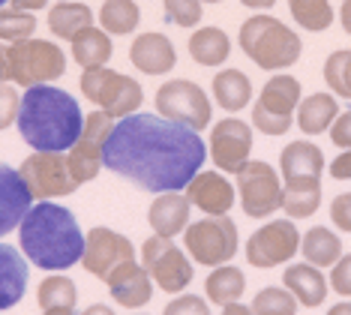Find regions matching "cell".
I'll use <instances>...</instances> for the list:
<instances>
[{
	"label": "cell",
	"mask_w": 351,
	"mask_h": 315,
	"mask_svg": "<svg viewBox=\"0 0 351 315\" xmlns=\"http://www.w3.org/2000/svg\"><path fill=\"white\" fill-rule=\"evenodd\" d=\"M6 69H10V82L19 87H36L51 84L66 72V54L60 45L49 39H21L6 48Z\"/></svg>",
	"instance_id": "5b68a950"
},
{
	"label": "cell",
	"mask_w": 351,
	"mask_h": 315,
	"mask_svg": "<svg viewBox=\"0 0 351 315\" xmlns=\"http://www.w3.org/2000/svg\"><path fill=\"white\" fill-rule=\"evenodd\" d=\"M135 261V246L130 237H123L121 231L108 229V225H97L84 234V255L82 268L106 282L111 270H117L121 264Z\"/></svg>",
	"instance_id": "9a60e30c"
},
{
	"label": "cell",
	"mask_w": 351,
	"mask_h": 315,
	"mask_svg": "<svg viewBox=\"0 0 351 315\" xmlns=\"http://www.w3.org/2000/svg\"><path fill=\"white\" fill-rule=\"evenodd\" d=\"M93 24V10L78 0H60L49 10V30L58 39H73Z\"/></svg>",
	"instance_id": "f546056e"
},
{
	"label": "cell",
	"mask_w": 351,
	"mask_h": 315,
	"mask_svg": "<svg viewBox=\"0 0 351 315\" xmlns=\"http://www.w3.org/2000/svg\"><path fill=\"white\" fill-rule=\"evenodd\" d=\"M162 315H210V310H207V301L198 294H180L174 297V301L165 306Z\"/></svg>",
	"instance_id": "60d3db41"
},
{
	"label": "cell",
	"mask_w": 351,
	"mask_h": 315,
	"mask_svg": "<svg viewBox=\"0 0 351 315\" xmlns=\"http://www.w3.org/2000/svg\"><path fill=\"white\" fill-rule=\"evenodd\" d=\"M213 100L219 108H226L228 115L241 111L252 100V82L250 75L241 69H222L213 75Z\"/></svg>",
	"instance_id": "f1b7e54d"
},
{
	"label": "cell",
	"mask_w": 351,
	"mask_h": 315,
	"mask_svg": "<svg viewBox=\"0 0 351 315\" xmlns=\"http://www.w3.org/2000/svg\"><path fill=\"white\" fill-rule=\"evenodd\" d=\"M300 82L289 72H279L261 87L252 105V126L265 135H285L294 124V108L300 105Z\"/></svg>",
	"instance_id": "ba28073f"
},
{
	"label": "cell",
	"mask_w": 351,
	"mask_h": 315,
	"mask_svg": "<svg viewBox=\"0 0 351 315\" xmlns=\"http://www.w3.org/2000/svg\"><path fill=\"white\" fill-rule=\"evenodd\" d=\"M243 292H246V277L234 264H219V268H213V273L204 282L207 301L217 306H228V303L241 301Z\"/></svg>",
	"instance_id": "1f68e13d"
},
{
	"label": "cell",
	"mask_w": 351,
	"mask_h": 315,
	"mask_svg": "<svg viewBox=\"0 0 351 315\" xmlns=\"http://www.w3.org/2000/svg\"><path fill=\"white\" fill-rule=\"evenodd\" d=\"M330 220L339 231L351 234V192H342L330 201Z\"/></svg>",
	"instance_id": "7bdbcfd3"
},
{
	"label": "cell",
	"mask_w": 351,
	"mask_h": 315,
	"mask_svg": "<svg viewBox=\"0 0 351 315\" xmlns=\"http://www.w3.org/2000/svg\"><path fill=\"white\" fill-rule=\"evenodd\" d=\"M183 246L195 264H204V268L228 264L237 255V225L228 213L204 216V220L186 225Z\"/></svg>",
	"instance_id": "52a82bcc"
},
{
	"label": "cell",
	"mask_w": 351,
	"mask_h": 315,
	"mask_svg": "<svg viewBox=\"0 0 351 315\" xmlns=\"http://www.w3.org/2000/svg\"><path fill=\"white\" fill-rule=\"evenodd\" d=\"M327 172H330L333 180H351V150H342Z\"/></svg>",
	"instance_id": "f6af8a7d"
},
{
	"label": "cell",
	"mask_w": 351,
	"mask_h": 315,
	"mask_svg": "<svg viewBox=\"0 0 351 315\" xmlns=\"http://www.w3.org/2000/svg\"><path fill=\"white\" fill-rule=\"evenodd\" d=\"M130 60L132 67L145 75H165L178 63V48L165 34L159 30H147V34L135 36L130 45Z\"/></svg>",
	"instance_id": "ac0fdd59"
},
{
	"label": "cell",
	"mask_w": 351,
	"mask_h": 315,
	"mask_svg": "<svg viewBox=\"0 0 351 315\" xmlns=\"http://www.w3.org/2000/svg\"><path fill=\"white\" fill-rule=\"evenodd\" d=\"M237 43H241L246 58L265 72H279V69L294 67L303 51L300 36L294 34L289 24L274 19V15H252V19H246L241 24Z\"/></svg>",
	"instance_id": "277c9868"
},
{
	"label": "cell",
	"mask_w": 351,
	"mask_h": 315,
	"mask_svg": "<svg viewBox=\"0 0 351 315\" xmlns=\"http://www.w3.org/2000/svg\"><path fill=\"white\" fill-rule=\"evenodd\" d=\"M298 253H300V231L294 220H274L261 225L258 231H252V237L246 240V261L258 270L291 261Z\"/></svg>",
	"instance_id": "4fadbf2b"
},
{
	"label": "cell",
	"mask_w": 351,
	"mask_h": 315,
	"mask_svg": "<svg viewBox=\"0 0 351 315\" xmlns=\"http://www.w3.org/2000/svg\"><path fill=\"white\" fill-rule=\"evenodd\" d=\"M231 54V39L222 27H198L189 36V58L198 67H222Z\"/></svg>",
	"instance_id": "83f0119b"
},
{
	"label": "cell",
	"mask_w": 351,
	"mask_h": 315,
	"mask_svg": "<svg viewBox=\"0 0 351 315\" xmlns=\"http://www.w3.org/2000/svg\"><path fill=\"white\" fill-rule=\"evenodd\" d=\"M300 253L315 268H333L342 258V240L324 225H315L300 237Z\"/></svg>",
	"instance_id": "4dcf8cb0"
},
{
	"label": "cell",
	"mask_w": 351,
	"mask_h": 315,
	"mask_svg": "<svg viewBox=\"0 0 351 315\" xmlns=\"http://www.w3.org/2000/svg\"><path fill=\"white\" fill-rule=\"evenodd\" d=\"M207 148L195 129L162 115H135L114 120L102 165L132 180L145 192H178L202 172Z\"/></svg>",
	"instance_id": "6da1fadb"
},
{
	"label": "cell",
	"mask_w": 351,
	"mask_h": 315,
	"mask_svg": "<svg viewBox=\"0 0 351 315\" xmlns=\"http://www.w3.org/2000/svg\"><path fill=\"white\" fill-rule=\"evenodd\" d=\"M19 108H21V96L12 84H0V132L10 129L19 120Z\"/></svg>",
	"instance_id": "ab89813d"
},
{
	"label": "cell",
	"mask_w": 351,
	"mask_h": 315,
	"mask_svg": "<svg viewBox=\"0 0 351 315\" xmlns=\"http://www.w3.org/2000/svg\"><path fill=\"white\" fill-rule=\"evenodd\" d=\"M106 285H108V294L121 306H126V310H141L154 297V279L145 270V264H135V261H126L117 270H111Z\"/></svg>",
	"instance_id": "d6986e66"
},
{
	"label": "cell",
	"mask_w": 351,
	"mask_h": 315,
	"mask_svg": "<svg viewBox=\"0 0 351 315\" xmlns=\"http://www.w3.org/2000/svg\"><path fill=\"white\" fill-rule=\"evenodd\" d=\"M36 30V19L34 12L25 10H0V43H21L30 39Z\"/></svg>",
	"instance_id": "74e56055"
},
{
	"label": "cell",
	"mask_w": 351,
	"mask_h": 315,
	"mask_svg": "<svg viewBox=\"0 0 351 315\" xmlns=\"http://www.w3.org/2000/svg\"><path fill=\"white\" fill-rule=\"evenodd\" d=\"M141 261H145V270L150 273L154 285L162 288L165 294L186 292L189 282H193V273H195L186 253H183L171 237H159V234L145 240V246H141Z\"/></svg>",
	"instance_id": "30bf717a"
},
{
	"label": "cell",
	"mask_w": 351,
	"mask_h": 315,
	"mask_svg": "<svg viewBox=\"0 0 351 315\" xmlns=\"http://www.w3.org/2000/svg\"><path fill=\"white\" fill-rule=\"evenodd\" d=\"M30 207H34V196H30L25 177L19 174V168L0 163V237L19 229Z\"/></svg>",
	"instance_id": "ffe728a7"
},
{
	"label": "cell",
	"mask_w": 351,
	"mask_h": 315,
	"mask_svg": "<svg viewBox=\"0 0 351 315\" xmlns=\"http://www.w3.org/2000/svg\"><path fill=\"white\" fill-rule=\"evenodd\" d=\"M165 19L178 27H195L204 15V3L202 0H162Z\"/></svg>",
	"instance_id": "f35d334b"
},
{
	"label": "cell",
	"mask_w": 351,
	"mask_h": 315,
	"mask_svg": "<svg viewBox=\"0 0 351 315\" xmlns=\"http://www.w3.org/2000/svg\"><path fill=\"white\" fill-rule=\"evenodd\" d=\"M330 288L342 297H351V255H342L337 264H333L330 270Z\"/></svg>",
	"instance_id": "b9f144b4"
},
{
	"label": "cell",
	"mask_w": 351,
	"mask_h": 315,
	"mask_svg": "<svg viewBox=\"0 0 351 315\" xmlns=\"http://www.w3.org/2000/svg\"><path fill=\"white\" fill-rule=\"evenodd\" d=\"M237 192H241V207L252 220L274 216L282 207V180L276 168H270L261 159H250L237 172Z\"/></svg>",
	"instance_id": "7c38bea8"
},
{
	"label": "cell",
	"mask_w": 351,
	"mask_h": 315,
	"mask_svg": "<svg viewBox=\"0 0 351 315\" xmlns=\"http://www.w3.org/2000/svg\"><path fill=\"white\" fill-rule=\"evenodd\" d=\"M114 129V117H108L106 111H90L84 117V126H82V135L78 141L69 148V168H73L75 180L78 183H87V180H97L99 168H102V153H106V141Z\"/></svg>",
	"instance_id": "5bb4252c"
},
{
	"label": "cell",
	"mask_w": 351,
	"mask_h": 315,
	"mask_svg": "<svg viewBox=\"0 0 351 315\" xmlns=\"http://www.w3.org/2000/svg\"><path fill=\"white\" fill-rule=\"evenodd\" d=\"M19 244L30 264L43 270H66L82 261L84 234L73 210L54 201H39L19 225Z\"/></svg>",
	"instance_id": "7a4b0ae2"
},
{
	"label": "cell",
	"mask_w": 351,
	"mask_h": 315,
	"mask_svg": "<svg viewBox=\"0 0 351 315\" xmlns=\"http://www.w3.org/2000/svg\"><path fill=\"white\" fill-rule=\"evenodd\" d=\"M78 87H82V93L87 100L97 102L114 120L135 115L141 108V100H145V91H141V84L132 75H123V72H114L108 67L84 69Z\"/></svg>",
	"instance_id": "8992f818"
},
{
	"label": "cell",
	"mask_w": 351,
	"mask_h": 315,
	"mask_svg": "<svg viewBox=\"0 0 351 315\" xmlns=\"http://www.w3.org/2000/svg\"><path fill=\"white\" fill-rule=\"evenodd\" d=\"M43 315H75V310H43Z\"/></svg>",
	"instance_id": "db71d44e"
},
{
	"label": "cell",
	"mask_w": 351,
	"mask_h": 315,
	"mask_svg": "<svg viewBox=\"0 0 351 315\" xmlns=\"http://www.w3.org/2000/svg\"><path fill=\"white\" fill-rule=\"evenodd\" d=\"M3 3H10V0H0V10H3Z\"/></svg>",
	"instance_id": "9f6ffc18"
},
{
	"label": "cell",
	"mask_w": 351,
	"mask_h": 315,
	"mask_svg": "<svg viewBox=\"0 0 351 315\" xmlns=\"http://www.w3.org/2000/svg\"><path fill=\"white\" fill-rule=\"evenodd\" d=\"M189 198L183 192H159L147 210V222L159 237H178L189 225Z\"/></svg>",
	"instance_id": "44dd1931"
},
{
	"label": "cell",
	"mask_w": 351,
	"mask_h": 315,
	"mask_svg": "<svg viewBox=\"0 0 351 315\" xmlns=\"http://www.w3.org/2000/svg\"><path fill=\"white\" fill-rule=\"evenodd\" d=\"M339 117V102L333 93H313L298 105V126L306 135H322Z\"/></svg>",
	"instance_id": "4316f807"
},
{
	"label": "cell",
	"mask_w": 351,
	"mask_h": 315,
	"mask_svg": "<svg viewBox=\"0 0 351 315\" xmlns=\"http://www.w3.org/2000/svg\"><path fill=\"white\" fill-rule=\"evenodd\" d=\"M36 301L43 310H75L78 303V288L66 277H45L36 288Z\"/></svg>",
	"instance_id": "836d02e7"
},
{
	"label": "cell",
	"mask_w": 351,
	"mask_h": 315,
	"mask_svg": "<svg viewBox=\"0 0 351 315\" xmlns=\"http://www.w3.org/2000/svg\"><path fill=\"white\" fill-rule=\"evenodd\" d=\"M252 153V126L237 117L217 120L210 129V156L213 165L226 174H237L250 163Z\"/></svg>",
	"instance_id": "2e32d148"
},
{
	"label": "cell",
	"mask_w": 351,
	"mask_h": 315,
	"mask_svg": "<svg viewBox=\"0 0 351 315\" xmlns=\"http://www.w3.org/2000/svg\"><path fill=\"white\" fill-rule=\"evenodd\" d=\"M141 21V10L135 0H106L99 10V24L111 36H130Z\"/></svg>",
	"instance_id": "d6a6232c"
},
{
	"label": "cell",
	"mask_w": 351,
	"mask_h": 315,
	"mask_svg": "<svg viewBox=\"0 0 351 315\" xmlns=\"http://www.w3.org/2000/svg\"><path fill=\"white\" fill-rule=\"evenodd\" d=\"M19 132L34 150H58L66 153L82 135L84 115L75 96L63 87L36 84L27 87L19 108Z\"/></svg>",
	"instance_id": "3957f363"
},
{
	"label": "cell",
	"mask_w": 351,
	"mask_h": 315,
	"mask_svg": "<svg viewBox=\"0 0 351 315\" xmlns=\"http://www.w3.org/2000/svg\"><path fill=\"white\" fill-rule=\"evenodd\" d=\"M15 10H25V12H36V10H45L49 0H10Z\"/></svg>",
	"instance_id": "bcb514c9"
},
{
	"label": "cell",
	"mask_w": 351,
	"mask_h": 315,
	"mask_svg": "<svg viewBox=\"0 0 351 315\" xmlns=\"http://www.w3.org/2000/svg\"><path fill=\"white\" fill-rule=\"evenodd\" d=\"M156 111L162 117L174 120V124L195 129V132H202V129L210 126V117H213L207 93L195 82H186V78H171V82L159 84Z\"/></svg>",
	"instance_id": "8fae6325"
},
{
	"label": "cell",
	"mask_w": 351,
	"mask_h": 315,
	"mask_svg": "<svg viewBox=\"0 0 351 315\" xmlns=\"http://www.w3.org/2000/svg\"><path fill=\"white\" fill-rule=\"evenodd\" d=\"M282 285L289 288V292L298 297V303L300 306H322L324 303V297L327 292H330V282L324 279V273L322 268H315V264H289L282 273Z\"/></svg>",
	"instance_id": "603a6c76"
},
{
	"label": "cell",
	"mask_w": 351,
	"mask_h": 315,
	"mask_svg": "<svg viewBox=\"0 0 351 315\" xmlns=\"http://www.w3.org/2000/svg\"><path fill=\"white\" fill-rule=\"evenodd\" d=\"M322 172H324V153L313 141H291L279 153V174H282V180L322 177Z\"/></svg>",
	"instance_id": "cb8c5ba5"
},
{
	"label": "cell",
	"mask_w": 351,
	"mask_h": 315,
	"mask_svg": "<svg viewBox=\"0 0 351 315\" xmlns=\"http://www.w3.org/2000/svg\"><path fill=\"white\" fill-rule=\"evenodd\" d=\"M73 45V60L78 63L82 69H97V67H106L114 54V45H111V34H106L102 27H84L82 34H75L69 39Z\"/></svg>",
	"instance_id": "484cf974"
},
{
	"label": "cell",
	"mask_w": 351,
	"mask_h": 315,
	"mask_svg": "<svg viewBox=\"0 0 351 315\" xmlns=\"http://www.w3.org/2000/svg\"><path fill=\"white\" fill-rule=\"evenodd\" d=\"M243 6H250V10H270V6L276 3V0H241Z\"/></svg>",
	"instance_id": "f907efd6"
},
{
	"label": "cell",
	"mask_w": 351,
	"mask_h": 315,
	"mask_svg": "<svg viewBox=\"0 0 351 315\" xmlns=\"http://www.w3.org/2000/svg\"><path fill=\"white\" fill-rule=\"evenodd\" d=\"M327 132H330V141L337 144V148L351 150V111H342Z\"/></svg>",
	"instance_id": "ee69618b"
},
{
	"label": "cell",
	"mask_w": 351,
	"mask_h": 315,
	"mask_svg": "<svg viewBox=\"0 0 351 315\" xmlns=\"http://www.w3.org/2000/svg\"><path fill=\"white\" fill-rule=\"evenodd\" d=\"M10 82V69H6V45H0V84Z\"/></svg>",
	"instance_id": "681fc988"
},
{
	"label": "cell",
	"mask_w": 351,
	"mask_h": 315,
	"mask_svg": "<svg viewBox=\"0 0 351 315\" xmlns=\"http://www.w3.org/2000/svg\"><path fill=\"white\" fill-rule=\"evenodd\" d=\"M222 315H252V310H250V306H243L241 301H234V303L222 306Z\"/></svg>",
	"instance_id": "c3c4849f"
},
{
	"label": "cell",
	"mask_w": 351,
	"mask_h": 315,
	"mask_svg": "<svg viewBox=\"0 0 351 315\" xmlns=\"http://www.w3.org/2000/svg\"><path fill=\"white\" fill-rule=\"evenodd\" d=\"M289 10L294 15V21L303 30H313V34H322V30L333 24L330 0H289Z\"/></svg>",
	"instance_id": "e575fe53"
},
{
	"label": "cell",
	"mask_w": 351,
	"mask_h": 315,
	"mask_svg": "<svg viewBox=\"0 0 351 315\" xmlns=\"http://www.w3.org/2000/svg\"><path fill=\"white\" fill-rule=\"evenodd\" d=\"M183 196L189 198V205L198 207L207 216H222L234 207V187H231V180L219 172H198L193 180L186 183Z\"/></svg>",
	"instance_id": "e0dca14e"
},
{
	"label": "cell",
	"mask_w": 351,
	"mask_h": 315,
	"mask_svg": "<svg viewBox=\"0 0 351 315\" xmlns=\"http://www.w3.org/2000/svg\"><path fill=\"white\" fill-rule=\"evenodd\" d=\"M19 174L25 177L30 196L36 201L73 196V192L82 187V183L75 180L73 168H69V156L66 153H58V150H34L25 163H21Z\"/></svg>",
	"instance_id": "9c48e42d"
},
{
	"label": "cell",
	"mask_w": 351,
	"mask_h": 315,
	"mask_svg": "<svg viewBox=\"0 0 351 315\" xmlns=\"http://www.w3.org/2000/svg\"><path fill=\"white\" fill-rule=\"evenodd\" d=\"M339 21H342V30L351 36V0H342V10H339Z\"/></svg>",
	"instance_id": "7dc6e473"
},
{
	"label": "cell",
	"mask_w": 351,
	"mask_h": 315,
	"mask_svg": "<svg viewBox=\"0 0 351 315\" xmlns=\"http://www.w3.org/2000/svg\"><path fill=\"white\" fill-rule=\"evenodd\" d=\"M252 315H298V297L289 288L279 285H267L255 294L252 301Z\"/></svg>",
	"instance_id": "d590c367"
},
{
	"label": "cell",
	"mask_w": 351,
	"mask_h": 315,
	"mask_svg": "<svg viewBox=\"0 0 351 315\" xmlns=\"http://www.w3.org/2000/svg\"><path fill=\"white\" fill-rule=\"evenodd\" d=\"M322 205V177H294L282 187V210L291 220H306Z\"/></svg>",
	"instance_id": "d4e9b609"
},
{
	"label": "cell",
	"mask_w": 351,
	"mask_h": 315,
	"mask_svg": "<svg viewBox=\"0 0 351 315\" xmlns=\"http://www.w3.org/2000/svg\"><path fill=\"white\" fill-rule=\"evenodd\" d=\"M327 315H351V303H337L327 310Z\"/></svg>",
	"instance_id": "f5cc1de1"
},
{
	"label": "cell",
	"mask_w": 351,
	"mask_h": 315,
	"mask_svg": "<svg viewBox=\"0 0 351 315\" xmlns=\"http://www.w3.org/2000/svg\"><path fill=\"white\" fill-rule=\"evenodd\" d=\"M27 292V261L25 253L10 244H0V312L12 310Z\"/></svg>",
	"instance_id": "7402d4cb"
},
{
	"label": "cell",
	"mask_w": 351,
	"mask_h": 315,
	"mask_svg": "<svg viewBox=\"0 0 351 315\" xmlns=\"http://www.w3.org/2000/svg\"><path fill=\"white\" fill-rule=\"evenodd\" d=\"M82 315H114V312H111L106 303H93V306H87V310H84Z\"/></svg>",
	"instance_id": "816d5d0a"
},
{
	"label": "cell",
	"mask_w": 351,
	"mask_h": 315,
	"mask_svg": "<svg viewBox=\"0 0 351 315\" xmlns=\"http://www.w3.org/2000/svg\"><path fill=\"white\" fill-rule=\"evenodd\" d=\"M202 3H222V0H202Z\"/></svg>",
	"instance_id": "11a10c76"
},
{
	"label": "cell",
	"mask_w": 351,
	"mask_h": 315,
	"mask_svg": "<svg viewBox=\"0 0 351 315\" xmlns=\"http://www.w3.org/2000/svg\"><path fill=\"white\" fill-rule=\"evenodd\" d=\"M324 82L333 91V96L351 100V51L339 48L324 60Z\"/></svg>",
	"instance_id": "8d00e7d4"
}]
</instances>
